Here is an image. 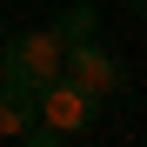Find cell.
Here are the masks:
<instances>
[{
	"instance_id": "cell-6",
	"label": "cell",
	"mask_w": 147,
	"mask_h": 147,
	"mask_svg": "<svg viewBox=\"0 0 147 147\" xmlns=\"http://www.w3.org/2000/svg\"><path fill=\"white\" fill-rule=\"evenodd\" d=\"M127 13H140V20H147V0H127Z\"/></svg>"
},
{
	"instance_id": "cell-2",
	"label": "cell",
	"mask_w": 147,
	"mask_h": 147,
	"mask_svg": "<svg viewBox=\"0 0 147 147\" xmlns=\"http://www.w3.org/2000/svg\"><path fill=\"white\" fill-rule=\"evenodd\" d=\"M60 74H67V80H80L94 100H114V94L127 87V67L107 54V40H100V34H94V40H74V47H60Z\"/></svg>"
},
{
	"instance_id": "cell-4",
	"label": "cell",
	"mask_w": 147,
	"mask_h": 147,
	"mask_svg": "<svg viewBox=\"0 0 147 147\" xmlns=\"http://www.w3.org/2000/svg\"><path fill=\"white\" fill-rule=\"evenodd\" d=\"M100 34V13H94V0H67V7L54 13V40L74 47V40H94Z\"/></svg>"
},
{
	"instance_id": "cell-3",
	"label": "cell",
	"mask_w": 147,
	"mask_h": 147,
	"mask_svg": "<svg viewBox=\"0 0 147 147\" xmlns=\"http://www.w3.org/2000/svg\"><path fill=\"white\" fill-rule=\"evenodd\" d=\"M100 107H107V100H94V94H87L80 80H67V74H54V80L40 87V120H47V127H54L60 140L87 134L94 120H100Z\"/></svg>"
},
{
	"instance_id": "cell-5",
	"label": "cell",
	"mask_w": 147,
	"mask_h": 147,
	"mask_svg": "<svg viewBox=\"0 0 147 147\" xmlns=\"http://www.w3.org/2000/svg\"><path fill=\"white\" fill-rule=\"evenodd\" d=\"M34 114H40V100H34V94H13V87H0V140H20Z\"/></svg>"
},
{
	"instance_id": "cell-1",
	"label": "cell",
	"mask_w": 147,
	"mask_h": 147,
	"mask_svg": "<svg viewBox=\"0 0 147 147\" xmlns=\"http://www.w3.org/2000/svg\"><path fill=\"white\" fill-rule=\"evenodd\" d=\"M54 74H60V40H54V27H27V34H7V40H0V87L40 100V87L54 80Z\"/></svg>"
}]
</instances>
